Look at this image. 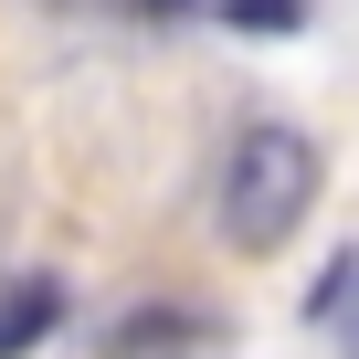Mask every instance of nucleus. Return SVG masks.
<instances>
[{"label": "nucleus", "instance_id": "nucleus-2", "mask_svg": "<svg viewBox=\"0 0 359 359\" xmlns=\"http://www.w3.org/2000/svg\"><path fill=\"white\" fill-rule=\"evenodd\" d=\"M53 327H64V285L53 275H11L0 285V359H32Z\"/></svg>", "mask_w": 359, "mask_h": 359}, {"label": "nucleus", "instance_id": "nucleus-6", "mask_svg": "<svg viewBox=\"0 0 359 359\" xmlns=\"http://www.w3.org/2000/svg\"><path fill=\"white\" fill-rule=\"evenodd\" d=\"M116 11H127V22H180L191 0H116Z\"/></svg>", "mask_w": 359, "mask_h": 359}, {"label": "nucleus", "instance_id": "nucleus-1", "mask_svg": "<svg viewBox=\"0 0 359 359\" xmlns=\"http://www.w3.org/2000/svg\"><path fill=\"white\" fill-rule=\"evenodd\" d=\"M306 212H317V137L285 127V116L243 127L233 158H222V243L233 254H285Z\"/></svg>", "mask_w": 359, "mask_h": 359}, {"label": "nucleus", "instance_id": "nucleus-4", "mask_svg": "<svg viewBox=\"0 0 359 359\" xmlns=\"http://www.w3.org/2000/svg\"><path fill=\"white\" fill-rule=\"evenodd\" d=\"M169 338H212V317H180V306H137L127 327H116V348L137 359V348H169Z\"/></svg>", "mask_w": 359, "mask_h": 359}, {"label": "nucleus", "instance_id": "nucleus-5", "mask_svg": "<svg viewBox=\"0 0 359 359\" xmlns=\"http://www.w3.org/2000/svg\"><path fill=\"white\" fill-rule=\"evenodd\" d=\"M222 22H233V32H264V43H275V32H296V22H306V0H222Z\"/></svg>", "mask_w": 359, "mask_h": 359}, {"label": "nucleus", "instance_id": "nucleus-3", "mask_svg": "<svg viewBox=\"0 0 359 359\" xmlns=\"http://www.w3.org/2000/svg\"><path fill=\"white\" fill-rule=\"evenodd\" d=\"M306 317H317V327H327V338H338V348L359 359V254H338V264L317 275V296H306Z\"/></svg>", "mask_w": 359, "mask_h": 359}]
</instances>
